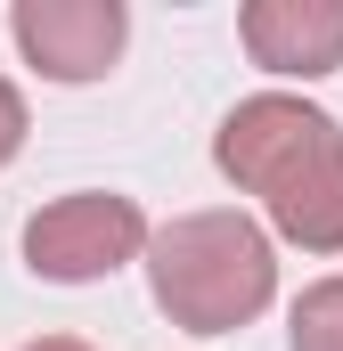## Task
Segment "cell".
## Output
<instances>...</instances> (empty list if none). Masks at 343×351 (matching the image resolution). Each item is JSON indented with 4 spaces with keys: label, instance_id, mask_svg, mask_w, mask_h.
Masks as SVG:
<instances>
[{
    "label": "cell",
    "instance_id": "cell-1",
    "mask_svg": "<svg viewBox=\"0 0 343 351\" xmlns=\"http://www.w3.org/2000/svg\"><path fill=\"white\" fill-rule=\"evenodd\" d=\"M213 164L261 196L270 229L303 254H343V123L294 90H254L221 114Z\"/></svg>",
    "mask_w": 343,
    "mask_h": 351
},
{
    "label": "cell",
    "instance_id": "cell-2",
    "mask_svg": "<svg viewBox=\"0 0 343 351\" xmlns=\"http://www.w3.org/2000/svg\"><path fill=\"white\" fill-rule=\"evenodd\" d=\"M147 294L188 335H237L278 302V245L254 213H180L147 245Z\"/></svg>",
    "mask_w": 343,
    "mask_h": 351
},
{
    "label": "cell",
    "instance_id": "cell-3",
    "mask_svg": "<svg viewBox=\"0 0 343 351\" xmlns=\"http://www.w3.org/2000/svg\"><path fill=\"white\" fill-rule=\"evenodd\" d=\"M156 229L131 196L115 188H74L58 204H41L25 221V269L49 278V286H90V278H115L123 262H147Z\"/></svg>",
    "mask_w": 343,
    "mask_h": 351
},
{
    "label": "cell",
    "instance_id": "cell-4",
    "mask_svg": "<svg viewBox=\"0 0 343 351\" xmlns=\"http://www.w3.org/2000/svg\"><path fill=\"white\" fill-rule=\"evenodd\" d=\"M8 41L25 49L41 82H106L131 41V8L123 0H16Z\"/></svg>",
    "mask_w": 343,
    "mask_h": 351
},
{
    "label": "cell",
    "instance_id": "cell-5",
    "mask_svg": "<svg viewBox=\"0 0 343 351\" xmlns=\"http://www.w3.org/2000/svg\"><path fill=\"white\" fill-rule=\"evenodd\" d=\"M237 41L278 82H327L343 66V0H246Z\"/></svg>",
    "mask_w": 343,
    "mask_h": 351
},
{
    "label": "cell",
    "instance_id": "cell-6",
    "mask_svg": "<svg viewBox=\"0 0 343 351\" xmlns=\"http://www.w3.org/2000/svg\"><path fill=\"white\" fill-rule=\"evenodd\" d=\"M286 343L294 351H343V278H311L286 311Z\"/></svg>",
    "mask_w": 343,
    "mask_h": 351
},
{
    "label": "cell",
    "instance_id": "cell-7",
    "mask_svg": "<svg viewBox=\"0 0 343 351\" xmlns=\"http://www.w3.org/2000/svg\"><path fill=\"white\" fill-rule=\"evenodd\" d=\"M25 131H33V114H25V90L0 74V172L16 164V147H25Z\"/></svg>",
    "mask_w": 343,
    "mask_h": 351
},
{
    "label": "cell",
    "instance_id": "cell-8",
    "mask_svg": "<svg viewBox=\"0 0 343 351\" xmlns=\"http://www.w3.org/2000/svg\"><path fill=\"white\" fill-rule=\"evenodd\" d=\"M25 351H90V343H74V335H41V343H25Z\"/></svg>",
    "mask_w": 343,
    "mask_h": 351
}]
</instances>
